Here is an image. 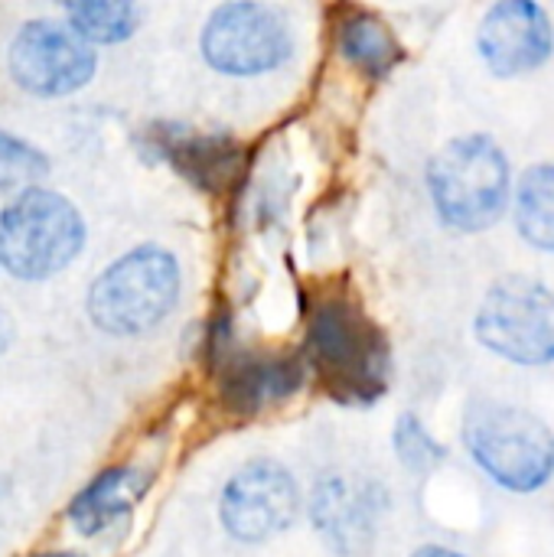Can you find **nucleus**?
<instances>
[{"instance_id":"nucleus-1","label":"nucleus","mask_w":554,"mask_h":557,"mask_svg":"<svg viewBox=\"0 0 554 557\" xmlns=\"http://www.w3.org/2000/svg\"><path fill=\"white\" fill-rule=\"evenodd\" d=\"M428 193L447 228L467 235L487 232L509 209V157L490 134L454 137L428 163Z\"/></svg>"},{"instance_id":"nucleus-2","label":"nucleus","mask_w":554,"mask_h":557,"mask_svg":"<svg viewBox=\"0 0 554 557\" xmlns=\"http://www.w3.org/2000/svg\"><path fill=\"white\" fill-rule=\"evenodd\" d=\"M307 349L336 401L369 405L385 395L389 343L349 297L317 304L307 323Z\"/></svg>"},{"instance_id":"nucleus-3","label":"nucleus","mask_w":554,"mask_h":557,"mask_svg":"<svg viewBox=\"0 0 554 557\" xmlns=\"http://www.w3.org/2000/svg\"><path fill=\"white\" fill-rule=\"evenodd\" d=\"M464 447L473 463L509 493H539L554 476L552 428L506 401H473L464 418Z\"/></svg>"},{"instance_id":"nucleus-4","label":"nucleus","mask_w":554,"mask_h":557,"mask_svg":"<svg viewBox=\"0 0 554 557\" xmlns=\"http://www.w3.org/2000/svg\"><path fill=\"white\" fill-rule=\"evenodd\" d=\"M180 297V264L160 245H140L104 268L88 290V317L108 336L153 330Z\"/></svg>"},{"instance_id":"nucleus-5","label":"nucleus","mask_w":554,"mask_h":557,"mask_svg":"<svg viewBox=\"0 0 554 557\" xmlns=\"http://www.w3.org/2000/svg\"><path fill=\"white\" fill-rule=\"evenodd\" d=\"M85 245L78 209L52 189H23L0 215V264L20 281L65 271Z\"/></svg>"},{"instance_id":"nucleus-6","label":"nucleus","mask_w":554,"mask_h":557,"mask_svg":"<svg viewBox=\"0 0 554 557\" xmlns=\"http://www.w3.org/2000/svg\"><path fill=\"white\" fill-rule=\"evenodd\" d=\"M480 346L493 356L542 369L554 362V294L535 277L513 274L496 281L473 320Z\"/></svg>"},{"instance_id":"nucleus-7","label":"nucleus","mask_w":554,"mask_h":557,"mask_svg":"<svg viewBox=\"0 0 554 557\" xmlns=\"http://www.w3.org/2000/svg\"><path fill=\"white\" fill-rule=\"evenodd\" d=\"M202 59L222 75H261L284 65L294 36L281 10L268 3H222L202 29Z\"/></svg>"},{"instance_id":"nucleus-8","label":"nucleus","mask_w":554,"mask_h":557,"mask_svg":"<svg viewBox=\"0 0 554 557\" xmlns=\"http://www.w3.org/2000/svg\"><path fill=\"white\" fill-rule=\"evenodd\" d=\"M300 516L297 480L274 460H255L242 467L222 490L219 519L222 529L245 545H261L287 532Z\"/></svg>"},{"instance_id":"nucleus-9","label":"nucleus","mask_w":554,"mask_h":557,"mask_svg":"<svg viewBox=\"0 0 554 557\" xmlns=\"http://www.w3.org/2000/svg\"><path fill=\"white\" fill-rule=\"evenodd\" d=\"M95 52L69 26L52 20L26 23L10 46V75L13 82L42 98L72 95L95 75Z\"/></svg>"},{"instance_id":"nucleus-10","label":"nucleus","mask_w":554,"mask_h":557,"mask_svg":"<svg viewBox=\"0 0 554 557\" xmlns=\"http://www.w3.org/2000/svg\"><path fill=\"white\" fill-rule=\"evenodd\" d=\"M477 49L500 78L535 72L554 52L552 16L535 0H500L480 20Z\"/></svg>"},{"instance_id":"nucleus-11","label":"nucleus","mask_w":554,"mask_h":557,"mask_svg":"<svg viewBox=\"0 0 554 557\" xmlns=\"http://www.w3.org/2000/svg\"><path fill=\"white\" fill-rule=\"evenodd\" d=\"M307 379V369L300 359L291 356H238L235 362H229L225 375H222V405L238 414V418H251L284 398H291L294 392H300Z\"/></svg>"},{"instance_id":"nucleus-12","label":"nucleus","mask_w":554,"mask_h":557,"mask_svg":"<svg viewBox=\"0 0 554 557\" xmlns=\"http://www.w3.org/2000/svg\"><path fill=\"white\" fill-rule=\"evenodd\" d=\"M153 150L199 189H222L242 160V147L229 134H196L189 127L160 124L150 131Z\"/></svg>"},{"instance_id":"nucleus-13","label":"nucleus","mask_w":554,"mask_h":557,"mask_svg":"<svg viewBox=\"0 0 554 557\" xmlns=\"http://www.w3.org/2000/svg\"><path fill=\"white\" fill-rule=\"evenodd\" d=\"M147 486H150V476L137 473L131 467H111V470H104L69 506V519L75 525V532H82L88 539L91 535H101L108 525H114L118 519H124L140 503V496L147 493Z\"/></svg>"},{"instance_id":"nucleus-14","label":"nucleus","mask_w":554,"mask_h":557,"mask_svg":"<svg viewBox=\"0 0 554 557\" xmlns=\"http://www.w3.org/2000/svg\"><path fill=\"white\" fill-rule=\"evenodd\" d=\"M313 525L340 548L353 552L369 539L372 499L340 476H327L313 493Z\"/></svg>"},{"instance_id":"nucleus-15","label":"nucleus","mask_w":554,"mask_h":557,"mask_svg":"<svg viewBox=\"0 0 554 557\" xmlns=\"http://www.w3.org/2000/svg\"><path fill=\"white\" fill-rule=\"evenodd\" d=\"M513 219L526 245L554 255V160L535 163L522 173L516 186Z\"/></svg>"},{"instance_id":"nucleus-16","label":"nucleus","mask_w":554,"mask_h":557,"mask_svg":"<svg viewBox=\"0 0 554 557\" xmlns=\"http://www.w3.org/2000/svg\"><path fill=\"white\" fill-rule=\"evenodd\" d=\"M340 52L362 69L372 78H382L392 72V65L402 59V46L385 20L372 13H353L340 23Z\"/></svg>"},{"instance_id":"nucleus-17","label":"nucleus","mask_w":554,"mask_h":557,"mask_svg":"<svg viewBox=\"0 0 554 557\" xmlns=\"http://www.w3.org/2000/svg\"><path fill=\"white\" fill-rule=\"evenodd\" d=\"M69 29L85 42H124L140 23V7L127 0H82L65 3Z\"/></svg>"},{"instance_id":"nucleus-18","label":"nucleus","mask_w":554,"mask_h":557,"mask_svg":"<svg viewBox=\"0 0 554 557\" xmlns=\"http://www.w3.org/2000/svg\"><path fill=\"white\" fill-rule=\"evenodd\" d=\"M395 454H398L402 467L411 470V473H431L434 467H441L447 460V447L438 444L431 437V431L415 414L398 418V424H395Z\"/></svg>"},{"instance_id":"nucleus-19","label":"nucleus","mask_w":554,"mask_h":557,"mask_svg":"<svg viewBox=\"0 0 554 557\" xmlns=\"http://www.w3.org/2000/svg\"><path fill=\"white\" fill-rule=\"evenodd\" d=\"M46 173H49V160L42 150L0 131V189H16V186L33 189V183L42 180Z\"/></svg>"},{"instance_id":"nucleus-20","label":"nucleus","mask_w":554,"mask_h":557,"mask_svg":"<svg viewBox=\"0 0 554 557\" xmlns=\"http://www.w3.org/2000/svg\"><path fill=\"white\" fill-rule=\"evenodd\" d=\"M13 333H16V330H13V320H10V313L0 307V356L10 349V343H13Z\"/></svg>"},{"instance_id":"nucleus-21","label":"nucleus","mask_w":554,"mask_h":557,"mask_svg":"<svg viewBox=\"0 0 554 557\" xmlns=\"http://www.w3.org/2000/svg\"><path fill=\"white\" fill-rule=\"evenodd\" d=\"M411 557H467V555H460V552H454V548H444V545H424V548H418Z\"/></svg>"},{"instance_id":"nucleus-22","label":"nucleus","mask_w":554,"mask_h":557,"mask_svg":"<svg viewBox=\"0 0 554 557\" xmlns=\"http://www.w3.org/2000/svg\"><path fill=\"white\" fill-rule=\"evenodd\" d=\"M36 557H82V555H72V552H49V555H36Z\"/></svg>"}]
</instances>
